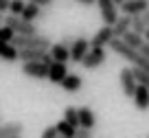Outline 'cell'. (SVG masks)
I'll return each instance as SVG.
<instances>
[{
    "label": "cell",
    "instance_id": "obj_1",
    "mask_svg": "<svg viewBox=\"0 0 149 138\" xmlns=\"http://www.w3.org/2000/svg\"><path fill=\"white\" fill-rule=\"evenodd\" d=\"M107 46H110L112 53H116L118 57H123L125 61H130L134 68H140V70H147V72H149V59H147V57H143L138 51L130 48V46H127L123 40H116V37H114V40H112Z\"/></svg>",
    "mask_w": 149,
    "mask_h": 138
},
{
    "label": "cell",
    "instance_id": "obj_2",
    "mask_svg": "<svg viewBox=\"0 0 149 138\" xmlns=\"http://www.w3.org/2000/svg\"><path fill=\"white\" fill-rule=\"evenodd\" d=\"M11 44H13L18 51H22V48H37V51H48V48L53 46V42L48 40V37H44V35H15Z\"/></svg>",
    "mask_w": 149,
    "mask_h": 138
},
{
    "label": "cell",
    "instance_id": "obj_3",
    "mask_svg": "<svg viewBox=\"0 0 149 138\" xmlns=\"http://www.w3.org/2000/svg\"><path fill=\"white\" fill-rule=\"evenodd\" d=\"M5 24L9 29H13L15 35H40L37 33V26L33 22H26V20H22L20 15H5Z\"/></svg>",
    "mask_w": 149,
    "mask_h": 138
},
{
    "label": "cell",
    "instance_id": "obj_4",
    "mask_svg": "<svg viewBox=\"0 0 149 138\" xmlns=\"http://www.w3.org/2000/svg\"><path fill=\"white\" fill-rule=\"evenodd\" d=\"M105 57H107V53H105L103 46H92V48L88 51V55L84 57L81 66H84L86 70H94V68H99V66L105 64Z\"/></svg>",
    "mask_w": 149,
    "mask_h": 138
},
{
    "label": "cell",
    "instance_id": "obj_5",
    "mask_svg": "<svg viewBox=\"0 0 149 138\" xmlns=\"http://www.w3.org/2000/svg\"><path fill=\"white\" fill-rule=\"evenodd\" d=\"M97 7H99V13L103 18V24H114L118 20V7L114 5V0H97Z\"/></svg>",
    "mask_w": 149,
    "mask_h": 138
},
{
    "label": "cell",
    "instance_id": "obj_6",
    "mask_svg": "<svg viewBox=\"0 0 149 138\" xmlns=\"http://www.w3.org/2000/svg\"><path fill=\"white\" fill-rule=\"evenodd\" d=\"M18 59L22 61H44V64L51 66L53 64V57L48 51H37V48H22V51H18Z\"/></svg>",
    "mask_w": 149,
    "mask_h": 138
},
{
    "label": "cell",
    "instance_id": "obj_7",
    "mask_svg": "<svg viewBox=\"0 0 149 138\" xmlns=\"http://www.w3.org/2000/svg\"><path fill=\"white\" fill-rule=\"evenodd\" d=\"M90 48H92V44H90L86 37H74L72 46H70V61H74V64H81V61H84V57L88 55Z\"/></svg>",
    "mask_w": 149,
    "mask_h": 138
},
{
    "label": "cell",
    "instance_id": "obj_8",
    "mask_svg": "<svg viewBox=\"0 0 149 138\" xmlns=\"http://www.w3.org/2000/svg\"><path fill=\"white\" fill-rule=\"evenodd\" d=\"M22 72L31 79H48V64H44V61H24Z\"/></svg>",
    "mask_w": 149,
    "mask_h": 138
},
{
    "label": "cell",
    "instance_id": "obj_9",
    "mask_svg": "<svg viewBox=\"0 0 149 138\" xmlns=\"http://www.w3.org/2000/svg\"><path fill=\"white\" fill-rule=\"evenodd\" d=\"M118 81H121V88H123V94L125 97H134L136 92V77H134V68H121L118 72Z\"/></svg>",
    "mask_w": 149,
    "mask_h": 138
},
{
    "label": "cell",
    "instance_id": "obj_10",
    "mask_svg": "<svg viewBox=\"0 0 149 138\" xmlns=\"http://www.w3.org/2000/svg\"><path fill=\"white\" fill-rule=\"evenodd\" d=\"M147 9H149V0H125V2L121 5L123 15H130V18L145 13Z\"/></svg>",
    "mask_w": 149,
    "mask_h": 138
},
{
    "label": "cell",
    "instance_id": "obj_11",
    "mask_svg": "<svg viewBox=\"0 0 149 138\" xmlns=\"http://www.w3.org/2000/svg\"><path fill=\"white\" fill-rule=\"evenodd\" d=\"M66 77H68V66H66L64 61H53V64L48 66V81L51 83H57V86H59Z\"/></svg>",
    "mask_w": 149,
    "mask_h": 138
},
{
    "label": "cell",
    "instance_id": "obj_12",
    "mask_svg": "<svg viewBox=\"0 0 149 138\" xmlns=\"http://www.w3.org/2000/svg\"><path fill=\"white\" fill-rule=\"evenodd\" d=\"M112 40H114V31H112V26H110V24H103V26L92 35L90 44H92V46H103V48H105Z\"/></svg>",
    "mask_w": 149,
    "mask_h": 138
},
{
    "label": "cell",
    "instance_id": "obj_13",
    "mask_svg": "<svg viewBox=\"0 0 149 138\" xmlns=\"http://www.w3.org/2000/svg\"><path fill=\"white\" fill-rule=\"evenodd\" d=\"M22 132H24V125L18 121L0 125V138H15V136H22Z\"/></svg>",
    "mask_w": 149,
    "mask_h": 138
},
{
    "label": "cell",
    "instance_id": "obj_14",
    "mask_svg": "<svg viewBox=\"0 0 149 138\" xmlns=\"http://www.w3.org/2000/svg\"><path fill=\"white\" fill-rule=\"evenodd\" d=\"M134 105H136V110H140V112H145L149 107V88H145V86H136V92H134Z\"/></svg>",
    "mask_w": 149,
    "mask_h": 138
},
{
    "label": "cell",
    "instance_id": "obj_15",
    "mask_svg": "<svg viewBox=\"0 0 149 138\" xmlns=\"http://www.w3.org/2000/svg\"><path fill=\"white\" fill-rule=\"evenodd\" d=\"M48 53H51L53 61H64V64H68V61H70V48H68V46H64L61 42L53 44L51 48H48Z\"/></svg>",
    "mask_w": 149,
    "mask_h": 138
},
{
    "label": "cell",
    "instance_id": "obj_16",
    "mask_svg": "<svg viewBox=\"0 0 149 138\" xmlns=\"http://www.w3.org/2000/svg\"><path fill=\"white\" fill-rule=\"evenodd\" d=\"M112 31H114V37L121 40L127 31H132V18L130 15H118V20L112 24Z\"/></svg>",
    "mask_w": 149,
    "mask_h": 138
},
{
    "label": "cell",
    "instance_id": "obj_17",
    "mask_svg": "<svg viewBox=\"0 0 149 138\" xmlns=\"http://www.w3.org/2000/svg\"><path fill=\"white\" fill-rule=\"evenodd\" d=\"M79 125L86 129H94V125H97V116H94V112L88 105L79 107Z\"/></svg>",
    "mask_w": 149,
    "mask_h": 138
},
{
    "label": "cell",
    "instance_id": "obj_18",
    "mask_svg": "<svg viewBox=\"0 0 149 138\" xmlns=\"http://www.w3.org/2000/svg\"><path fill=\"white\" fill-rule=\"evenodd\" d=\"M61 88H64L66 92H77L81 86H84V79L79 77V75H72V72H68V77L64 79V81L59 83Z\"/></svg>",
    "mask_w": 149,
    "mask_h": 138
},
{
    "label": "cell",
    "instance_id": "obj_19",
    "mask_svg": "<svg viewBox=\"0 0 149 138\" xmlns=\"http://www.w3.org/2000/svg\"><path fill=\"white\" fill-rule=\"evenodd\" d=\"M20 18L26 20V22H33V20L42 18V7L33 5V2H26V7H24V11H22V15H20Z\"/></svg>",
    "mask_w": 149,
    "mask_h": 138
},
{
    "label": "cell",
    "instance_id": "obj_20",
    "mask_svg": "<svg viewBox=\"0 0 149 138\" xmlns=\"http://www.w3.org/2000/svg\"><path fill=\"white\" fill-rule=\"evenodd\" d=\"M121 40L125 42V44L130 46V48H134V51H138L140 46L145 44V37H143V35H138V33H134V31H127L125 35L121 37Z\"/></svg>",
    "mask_w": 149,
    "mask_h": 138
},
{
    "label": "cell",
    "instance_id": "obj_21",
    "mask_svg": "<svg viewBox=\"0 0 149 138\" xmlns=\"http://www.w3.org/2000/svg\"><path fill=\"white\" fill-rule=\"evenodd\" d=\"M0 57L5 61H18V48H15L13 44L0 42Z\"/></svg>",
    "mask_w": 149,
    "mask_h": 138
},
{
    "label": "cell",
    "instance_id": "obj_22",
    "mask_svg": "<svg viewBox=\"0 0 149 138\" xmlns=\"http://www.w3.org/2000/svg\"><path fill=\"white\" fill-rule=\"evenodd\" d=\"M55 127H57V134H59V136H66V138H74V134H77V127L66 123L64 118H61L59 123H55Z\"/></svg>",
    "mask_w": 149,
    "mask_h": 138
},
{
    "label": "cell",
    "instance_id": "obj_23",
    "mask_svg": "<svg viewBox=\"0 0 149 138\" xmlns=\"http://www.w3.org/2000/svg\"><path fill=\"white\" fill-rule=\"evenodd\" d=\"M64 121L79 129L81 127V125H79V110H77V107H66V110H64Z\"/></svg>",
    "mask_w": 149,
    "mask_h": 138
},
{
    "label": "cell",
    "instance_id": "obj_24",
    "mask_svg": "<svg viewBox=\"0 0 149 138\" xmlns=\"http://www.w3.org/2000/svg\"><path fill=\"white\" fill-rule=\"evenodd\" d=\"M134 77H136V83H138V86H145V88H149V72H147V70L134 68Z\"/></svg>",
    "mask_w": 149,
    "mask_h": 138
},
{
    "label": "cell",
    "instance_id": "obj_25",
    "mask_svg": "<svg viewBox=\"0 0 149 138\" xmlns=\"http://www.w3.org/2000/svg\"><path fill=\"white\" fill-rule=\"evenodd\" d=\"M24 7H26V0H11V5H9V13H11V15H22Z\"/></svg>",
    "mask_w": 149,
    "mask_h": 138
},
{
    "label": "cell",
    "instance_id": "obj_26",
    "mask_svg": "<svg viewBox=\"0 0 149 138\" xmlns=\"http://www.w3.org/2000/svg\"><path fill=\"white\" fill-rule=\"evenodd\" d=\"M132 31L138 33V35H143V33L147 31V24L143 22V18H140V15H134V18H132Z\"/></svg>",
    "mask_w": 149,
    "mask_h": 138
},
{
    "label": "cell",
    "instance_id": "obj_27",
    "mask_svg": "<svg viewBox=\"0 0 149 138\" xmlns=\"http://www.w3.org/2000/svg\"><path fill=\"white\" fill-rule=\"evenodd\" d=\"M13 37H15L13 29H9L7 24H5V26H0V42H7V44H11V42H13Z\"/></svg>",
    "mask_w": 149,
    "mask_h": 138
},
{
    "label": "cell",
    "instance_id": "obj_28",
    "mask_svg": "<svg viewBox=\"0 0 149 138\" xmlns=\"http://www.w3.org/2000/svg\"><path fill=\"white\" fill-rule=\"evenodd\" d=\"M57 136H59V134H57V127H55V125H51V127H46L42 132V136H40V138H57Z\"/></svg>",
    "mask_w": 149,
    "mask_h": 138
},
{
    "label": "cell",
    "instance_id": "obj_29",
    "mask_svg": "<svg viewBox=\"0 0 149 138\" xmlns=\"http://www.w3.org/2000/svg\"><path fill=\"white\" fill-rule=\"evenodd\" d=\"M74 138H92V129H86V127H79Z\"/></svg>",
    "mask_w": 149,
    "mask_h": 138
},
{
    "label": "cell",
    "instance_id": "obj_30",
    "mask_svg": "<svg viewBox=\"0 0 149 138\" xmlns=\"http://www.w3.org/2000/svg\"><path fill=\"white\" fill-rule=\"evenodd\" d=\"M26 2H33V5L42 7V9H46V7H51V5H53V0H26Z\"/></svg>",
    "mask_w": 149,
    "mask_h": 138
},
{
    "label": "cell",
    "instance_id": "obj_31",
    "mask_svg": "<svg viewBox=\"0 0 149 138\" xmlns=\"http://www.w3.org/2000/svg\"><path fill=\"white\" fill-rule=\"evenodd\" d=\"M72 42H74V35H64V37H61V44L68 46V48L72 46Z\"/></svg>",
    "mask_w": 149,
    "mask_h": 138
},
{
    "label": "cell",
    "instance_id": "obj_32",
    "mask_svg": "<svg viewBox=\"0 0 149 138\" xmlns=\"http://www.w3.org/2000/svg\"><path fill=\"white\" fill-rule=\"evenodd\" d=\"M9 5H11V0H0V13H7Z\"/></svg>",
    "mask_w": 149,
    "mask_h": 138
},
{
    "label": "cell",
    "instance_id": "obj_33",
    "mask_svg": "<svg viewBox=\"0 0 149 138\" xmlns=\"http://www.w3.org/2000/svg\"><path fill=\"white\" fill-rule=\"evenodd\" d=\"M138 53H140L143 57H147V59H149V44H147V42H145V44L138 48Z\"/></svg>",
    "mask_w": 149,
    "mask_h": 138
},
{
    "label": "cell",
    "instance_id": "obj_34",
    "mask_svg": "<svg viewBox=\"0 0 149 138\" xmlns=\"http://www.w3.org/2000/svg\"><path fill=\"white\" fill-rule=\"evenodd\" d=\"M74 2H79L84 7H90V5H97V0H74Z\"/></svg>",
    "mask_w": 149,
    "mask_h": 138
},
{
    "label": "cell",
    "instance_id": "obj_35",
    "mask_svg": "<svg viewBox=\"0 0 149 138\" xmlns=\"http://www.w3.org/2000/svg\"><path fill=\"white\" fill-rule=\"evenodd\" d=\"M140 18H143V22L147 24V29H149V9L145 11V13H140Z\"/></svg>",
    "mask_w": 149,
    "mask_h": 138
},
{
    "label": "cell",
    "instance_id": "obj_36",
    "mask_svg": "<svg viewBox=\"0 0 149 138\" xmlns=\"http://www.w3.org/2000/svg\"><path fill=\"white\" fill-rule=\"evenodd\" d=\"M143 37H145V42H147V44H149V29H147V31L143 33Z\"/></svg>",
    "mask_w": 149,
    "mask_h": 138
},
{
    "label": "cell",
    "instance_id": "obj_37",
    "mask_svg": "<svg viewBox=\"0 0 149 138\" xmlns=\"http://www.w3.org/2000/svg\"><path fill=\"white\" fill-rule=\"evenodd\" d=\"M0 26H5V13H0Z\"/></svg>",
    "mask_w": 149,
    "mask_h": 138
},
{
    "label": "cell",
    "instance_id": "obj_38",
    "mask_svg": "<svg viewBox=\"0 0 149 138\" xmlns=\"http://www.w3.org/2000/svg\"><path fill=\"white\" fill-rule=\"evenodd\" d=\"M123 2H125V0H114V5H116V7H121Z\"/></svg>",
    "mask_w": 149,
    "mask_h": 138
},
{
    "label": "cell",
    "instance_id": "obj_39",
    "mask_svg": "<svg viewBox=\"0 0 149 138\" xmlns=\"http://www.w3.org/2000/svg\"><path fill=\"white\" fill-rule=\"evenodd\" d=\"M57 138H66V136H57Z\"/></svg>",
    "mask_w": 149,
    "mask_h": 138
},
{
    "label": "cell",
    "instance_id": "obj_40",
    "mask_svg": "<svg viewBox=\"0 0 149 138\" xmlns=\"http://www.w3.org/2000/svg\"><path fill=\"white\" fill-rule=\"evenodd\" d=\"M15 138H22V136H15Z\"/></svg>",
    "mask_w": 149,
    "mask_h": 138
},
{
    "label": "cell",
    "instance_id": "obj_41",
    "mask_svg": "<svg viewBox=\"0 0 149 138\" xmlns=\"http://www.w3.org/2000/svg\"><path fill=\"white\" fill-rule=\"evenodd\" d=\"M147 138H149V136H147Z\"/></svg>",
    "mask_w": 149,
    "mask_h": 138
}]
</instances>
